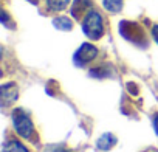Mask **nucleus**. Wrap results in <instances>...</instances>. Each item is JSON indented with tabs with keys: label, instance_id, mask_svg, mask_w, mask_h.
<instances>
[{
	"label": "nucleus",
	"instance_id": "1",
	"mask_svg": "<svg viewBox=\"0 0 158 152\" xmlns=\"http://www.w3.org/2000/svg\"><path fill=\"white\" fill-rule=\"evenodd\" d=\"M82 31L84 34L92 39V40H98L102 34H104V20L102 16L98 11H89L87 16L84 17L82 22Z\"/></svg>",
	"mask_w": 158,
	"mask_h": 152
},
{
	"label": "nucleus",
	"instance_id": "2",
	"mask_svg": "<svg viewBox=\"0 0 158 152\" xmlns=\"http://www.w3.org/2000/svg\"><path fill=\"white\" fill-rule=\"evenodd\" d=\"M13 126H14V130L23 138H31V135L34 133L33 121L22 109H16L14 110V113H13Z\"/></svg>",
	"mask_w": 158,
	"mask_h": 152
},
{
	"label": "nucleus",
	"instance_id": "3",
	"mask_svg": "<svg viewBox=\"0 0 158 152\" xmlns=\"http://www.w3.org/2000/svg\"><path fill=\"white\" fill-rule=\"evenodd\" d=\"M119 33L124 39L133 42V44H138V45H144L146 44V36H144V31L143 28L138 25V23H132V22H127V20H123L119 23Z\"/></svg>",
	"mask_w": 158,
	"mask_h": 152
},
{
	"label": "nucleus",
	"instance_id": "4",
	"mask_svg": "<svg viewBox=\"0 0 158 152\" xmlns=\"http://www.w3.org/2000/svg\"><path fill=\"white\" fill-rule=\"evenodd\" d=\"M98 56V48L92 44H82L77 48V51L73 56V61L76 65H85L89 62H92L95 57Z\"/></svg>",
	"mask_w": 158,
	"mask_h": 152
},
{
	"label": "nucleus",
	"instance_id": "5",
	"mask_svg": "<svg viewBox=\"0 0 158 152\" xmlns=\"http://www.w3.org/2000/svg\"><path fill=\"white\" fill-rule=\"evenodd\" d=\"M17 95H19L17 87L13 82L3 84L2 89H0V99H2V106L3 107L13 106V103H16V99H17Z\"/></svg>",
	"mask_w": 158,
	"mask_h": 152
},
{
	"label": "nucleus",
	"instance_id": "6",
	"mask_svg": "<svg viewBox=\"0 0 158 152\" xmlns=\"http://www.w3.org/2000/svg\"><path fill=\"white\" fill-rule=\"evenodd\" d=\"M92 5L90 0H74L73 2V6H71V14L74 19L81 17L84 13H87V8Z\"/></svg>",
	"mask_w": 158,
	"mask_h": 152
},
{
	"label": "nucleus",
	"instance_id": "7",
	"mask_svg": "<svg viewBox=\"0 0 158 152\" xmlns=\"http://www.w3.org/2000/svg\"><path fill=\"white\" fill-rule=\"evenodd\" d=\"M2 152H30V150H28L20 141H17V140H10V141L5 143Z\"/></svg>",
	"mask_w": 158,
	"mask_h": 152
},
{
	"label": "nucleus",
	"instance_id": "8",
	"mask_svg": "<svg viewBox=\"0 0 158 152\" xmlns=\"http://www.w3.org/2000/svg\"><path fill=\"white\" fill-rule=\"evenodd\" d=\"M115 143H116L115 135H112V133H104V135L98 140V147L102 149V150H109V149L113 147Z\"/></svg>",
	"mask_w": 158,
	"mask_h": 152
},
{
	"label": "nucleus",
	"instance_id": "9",
	"mask_svg": "<svg viewBox=\"0 0 158 152\" xmlns=\"http://www.w3.org/2000/svg\"><path fill=\"white\" fill-rule=\"evenodd\" d=\"M70 3V0H47V8L51 11H64Z\"/></svg>",
	"mask_w": 158,
	"mask_h": 152
},
{
	"label": "nucleus",
	"instance_id": "10",
	"mask_svg": "<svg viewBox=\"0 0 158 152\" xmlns=\"http://www.w3.org/2000/svg\"><path fill=\"white\" fill-rule=\"evenodd\" d=\"M102 5L110 13H119L123 10V0H102Z\"/></svg>",
	"mask_w": 158,
	"mask_h": 152
},
{
	"label": "nucleus",
	"instance_id": "11",
	"mask_svg": "<svg viewBox=\"0 0 158 152\" xmlns=\"http://www.w3.org/2000/svg\"><path fill=\"white\" fill-rule=\"evenodd\" d=\"M53 25L57 28V30H62V31H68V30H71L73 28V23H71V20L68 19V17H56L54 20H53Z\"/></svg>",
	"mask_w": 158,
	"mask_h": 152
},
{
	"label": "nucleus",
	"instance_id": "12",
	"mask_svg": "<svg viewBox=\"0 0 158 152\" xmlns=\"http://www.w3.org/2000/svg\"><path fill=\"white\" fill-rule=\"evenodd\" d=\"M44 152H70V150L60 144H51V146H47L44 149Z\"/></svg>",
	"mask_w": 158,
	"mask_h": 152
},
{
	"label": "nucleus",
	"instance_id": "13",
	"mask_svg": "<svg viewBox=\"0 0 158 152\" xmlns=\"http://www.w3.org/2000/svg\"><path fill=\"white\" fill-rule=\"evenodd\" d=\"M152 36H153V39H155L156 44H158V25H153V27H152Z\"/></svg>",
	"mask_w": 158,
	"mask_h": 152
},
{
	"label": "nucleus",
	"instance_id": "14",
	"mask_svg": "<svg viewBox=\"0 0 158 152\" xmlns=\"http://www.w3.org/2000/svg\"><path fill=\"white\" fill-rule=\"evenodd\" d=\"M153 127H155V132L158 133V115L153 118Z\"/></svg>",
	"mask_w": 158,
	"mask_h": 152
},
{
	"label": "nucleus",
	"instance_id": "15",
	"mask_svg": "<svg viewBox=\"0 0 158 152\" xmlns=\"http://www.w3.org/2000/svg\"><path fill=\"white\" fill-rule=\"evenodd\" d=\"M28 2H31V3H37L39 0H28Z\"/></svg>",
	"mask_w": 158,
	"mask_h": 152
}]
</instances>
